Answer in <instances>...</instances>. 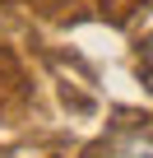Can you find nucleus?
<instances>
[{
    "label": "nucleus",
    "mask_w": 153,
    "mask_h": 158,
    "mask_svg": "<svg viewBox=\"0 0 153 158\" xmlns=\"http://www.w3.org/2000/svg\"><path fill=\"white\" fill-rule=\"evenodd\" d=\"M111 153L116 158H153V135H121Z\"/></svg>",
    "instance_id": "1"
}]
</instances>
